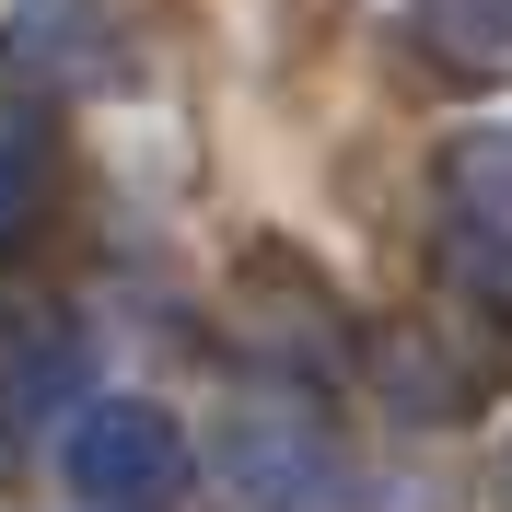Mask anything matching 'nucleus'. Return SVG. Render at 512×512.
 <instances>
[{
	"mask_svg": "<svg viewBox=\"0 0 512 512\" xmlns=\"http://www.w3.org/2000/svg\"><path fill=\"white\" fill-rule=\"evenodd\" d=\"M70 478L105 512H163L187 489V431L163 408H140V396H105V408H82V431H70Z\"/></svg>",
	"mask_w": 512,
	"mask_h": 512,
	"instance_id": "f257e3e1",
	"label": "nucleus"
},
{
	"mask_svg": "<svg viewBox=\"0 0 512 512\" xmlns=\"http://www.w3.org/2000/svg\"><path fill=\"white\" fill-rule=\"evenodd\" d=\"M12 70H24L35 94H105V82H117L105 0H24V12H12Z\"/></svg>",
	"mask_w": 512,
	"mask_h": 512,
	"instance_id": "f03ea898",
	"label": "nucleus"
},
{
	"mask_svg": "<svg viewBox=\"0 0 512 512\" xmlns=\"http://www.w3.org/2000/svg\"><path fill=\"white\" fill-rule=\"evenodd\" d=\"M82 396V338L59 315H0V431H35Z\"/></svg>",
	"mask_w": 512,
	"mask_h": 512,
	"instance_id": "7ed1b4c3",
	"label": "nucleus"
},
{
	"mask_svg": "<svg viewBox=\"0 0 512 512\" xmlns=\"http://www.w3.org/2000/svg\"><path fill=\"white\" fill-rule=\"evenodd\" d=\"M454 210H466L478 233H512V128H501V140H478V152L454 163Z\"/></svg>",
	"mask_w": 512,
	"mask_h": 512,
	"instance_id": "20e7f679",
	"label": "nucleus"
},
{
	"mask_svg": "<svg viewBox=\"0 0 512 512\" xmlns=\"http://www.w3.org/2000/svg\"><path fill=\"white\" fill-rule=\"evenodd\" d=\"M419 24L443 35L454 59H512V0H419Z\"/></svg>",
	"mask_w": 512,
	"mask_h": 512,
	"instance_id": "39448f33",
	"label": "nucleus"
},
{
	"mask_svg": "<svg viewBox=\"0 0 512 512\" xmlns=\"http://www.w3.org/2000/svg\"><path fill=\"white\" fill-rule=\"evenodd\" d=\"M35 187H47V152H35V128L0 117V245L35 222Z\"/></svg>",
	"mask_w": 512,
	"mask_h": 512,
	"instance_id": "423d86ee",
	"label": "nucleus"
}]
</instances>
